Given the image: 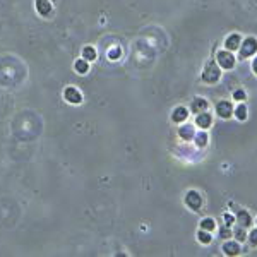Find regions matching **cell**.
Listing matches in <instances>:
<instances>
[{
	"mask_svg": "<svg viewBox=\"0 0 257 257\" xmlns=\"http://www.w3.org/2000/svg\"><path fill=\"white\" fill-rule=\"evenodd\" d=\"M53 11V5H51L50 0H36V12L41 17H48Z\"/></svg>",
	"mask_w": 257,
	"mask_h": 257,
	"instance_id": "10",
	"label": "cell"
},
{
	"mask_svg": "<svg viewBox=\"0 0 257 257\" xmlns=\"http://www.w3.org/2000/svg\"><path fill=\"white\" fill-rule=\"evenodd\" d=\"M64 100L67 103H70V105H81L83 103V94H81V91L77 87L69 86L64 91Z\"/></svg>",
	"mask_w": 257,
	"mask_h": 257,
	"instance_id": "5",
	"label": "cell"
},
{
	"mask_svg": "<svg viewBox=\"0 0 257 257\" xmlns=\"http://www.w3.org/2000/svg\"><path fill=\"white\" fill-rule=\"evenodd\" d=\"M187 117H188V110L185 106H177L173 110V113H171V120L175 123H184L187 120Z\"/></svg>",
	"mask_w": 257,
	"mask_h": 257,
	"instance_id": "12",
	"label": "cell"
},
{
	"mask_svg": "<svg viewBox=\"0 0 257 257\" xmlns=\"http://www.w3.org/2000/svg\"><path fill=\"white\" fill-rule=\"evenodd\" d=\"M214 228H216V223H214L213 218H204V220L201 221V230H206V232L213 233Z\"/></svg>",
	"mask_w": 257,
	"mask_h": 257,
	"instance_id": "20",
	"label": "cell"
},
{
	"mask_svg": "<svg viewBox=\"0 0 257 257\" xmlns=\"http://www.w3.org/2000/svg\"><path fill=\"white\" fill-rule=\"evenodd\" d=\"M235 220H237V224H240V226H243V228H250L252 226V216L249 214V211H245V209H240V211H237V216H235Z\"/></svg>",
	"mask_w": 257,
	"mask_h": 257,
	"instance_id": "8",
	"label": "cell"
},
{
	"mask_svg": "<svg viewBox=\"0 0 257 257\" xmlns=\"http://www.w3.org/2000/svg\"><path fill=\"white\" fill-rule=\"evenodd\" d=\"M232 237H235L237 242H245L247 240V232L243 226H240V224H237V228L232 232Z\"/></svg>",
	"mask_w": 257,
	"mask_h": 257,
	"instance_id": "18",
	"label": "cell"
},
{
	"mask_svg": "<svg viewBox=\"0 0 257 257\" xmlns=\"http://www.w3.org/2000/svg\"><path fill=\"white\" fill-rule=\"evenodd\" d=\"M203 81L206 84H216L218 81H220L221 77V70H220V66L216 64V60H211L206 64V67H204L203 70Z\"/></svg>",
	"mask_w": 257,
	"mask_h": 257,
	"instance_id": "1",
	"label": "cell"
},
{
	"mask_svg": "<svg viewBox=\"0 0 257 257\" xmlns=\"http://www.w3.org/2000/svg\"><path fill=\"white\" fill-rule=\"evenodd\" d=\"M252 70H254V74H256V76H257V57L252 60Z\"/></svg>",
	"mask_w": 257,
	"mask_h": 257,
	"instance_id": "27",
	"label": "cell"
},
{
	"mask_svg": "<svg viewBox=\"0 0 257 257\" xmlns=\"http://www.w3.org/2000/svg\"><path fill=\"white\" fill-rule=\"evenodd\" d=\"M220 237L221 239H232V230H230V226H226V228H221L220 230Z\"/></svg>",
	"mask_w": 257,
	"mask_h": 257,
	"instance_id": "25",
	"label": "cell"
},
{
	"mask_svg": "<svg viewBox=\"0 0 257 257\" xmlns=\"http://www.w3.org/2000/svg\"><path fill=\"white\" fill-rule=\"evenodd\" d=\"M256 224H257V220H256Z\"/></svg>",
	"mask_w": 257,
	"mask_h": 257,
	"instance_id": "28",
	"label": "cell"
},
{
	"mask_svg": "<svg viewBox=\"0 0 257 257\" xmlns=\"http://www.w3.org/2000/svg\"><path fill=\"white\" fill-rule=\"evenodd\" d=\"M216 115H220L221 119H230L233 115V105L230 102H218Z\"/></svg>",
	"mask_w": 257,
	"mask_h": 257,
	"instance_id": "6",
	"label": "cell"
},
{
	"mask_svg": "<svg viewBox=\"0 0 257 257\" xmlns=\"http://www.w3.org/2000/svg\"><path fill=\"white\" fill-rule=\"evenodd\" d=\"M74 70H76L77 74H87V70H89V62L84 60V58H79V60L74 64Z\"/></svg>",
	"mask_w": 257,
	"mask_h": 257,
	"instance_id": "16",
	"label": "cell"
},
{
	"mask_svg": "<svg viewBox=\"0 0 257 257\" xmlns=\"http://www.w3.org/2000/svg\"><path fill=\"white\" fill-rule=\"evenodd\" d=\"M223 252L226 256H239L242 252L240 242H237V240H226V242H223Z\"/></svg>",
	"mask_w": 257,
	"mask_h": 257,
	"instance_id": "9",
	"label": "cell"
},
{
	"mask_svg": "<svg viewBox=\"0 0 257 257\" xmlns=\"http://www.w3.org/2000/svg\"><path fill=\"white\" fill-rule=\"evenodd\" d=\"M207 141H209V137H207L206 131H199V132L194 134V142H196L197 148H206Z\"/></svg>",
	"mask_w": 257,
	"mask_h": 257,
	"instance_id": "15",
	"label": "cell"
},
{
	"mask_svg": "<svg viewBox=\"0 0 257 257\" xmlns=\"http://www.w3.org/2000/svg\"><path fill=\"white\" fill-rule=\"evenodd\" d=\"M223 220L226 221V224H224V226H232V224L235 223V218H233L232 214H224Z\"/></svg>",
	"mask_w": 257,
	"mask_h": 257,
	"instance_id": "26",
	"label": "cell"
},
{
	"mask_svg": "<svg viewBox=\"0 0 257 257\" xmlns=\"http://www.w3.org/2000/svg\"><path fill=\"white\" fill-rule=\"evenodd\" d=\"M233 117H235L237 120H240V122L247 120V106L243 105V103H239V106L233 108Z\"/></svg>",
	"mask_w": 257,
	"mask_h": 257,
	"instance_id": "17",
	"label": "cell"
},
{
	"mask_svg": "<svg viewBox=\"0 0 257 257\" xmlns=\"http://www.w3.org/2000/svg\"><path fill=\"white\" fill-rule=\"evenodd\" d=\"M120 55H122V50H120V47H115V48H112V50L108 51V58H110V60H119Z\"/></svg>",
	"mask_w": 257,
	"mask_h": 257,
	"instance_id": "22",
	"label": "cell"
},
{
	"mask_svg": "<svg viewBox=\"0 0 257 257\" xmlns=\"http://www.w3.org/2000/svg\"><path fill=\"white\" fill-rule=\"evenodd\" d=\"M245 98H247V94L243 89L233 91V100H235V102H245Z\"/></svg>",
	"mask_w": 257,
	"mask_h": 257,
	"instance_id": "23",
	"label": "cell"
},
{
	"mask_svg": "<svg viewBox=\"0 0 257 257\" xmlns=\"http://www.w3.org/2000/svg\"><path fill=\"white\" fill-rule=\"evenodd\" d=\"M235 55L232 53L230 50H220L216 53V64L221 67V69H224V70H230V69H233L235 67Z\"/></svg>",
	"mask_w": 257,
	"mask_h": 257,
	"instance_id": "2",
	"label": "cell"
},
{
	"mask_svg": "<svg viewBox=\"0 0 257 257\" xmlns=\"http://www.w3.org/2000/svg\"><path fill=\"white\" fill-rule=\"evenodd\" d=\"M240 58H249L254 53H257V40L254 36H249L240 43Z\"/></svg>",
	"mask_w": 257,
	"mask_h": 257,
	"instance_id": "3",
	"label": "cell"
},
{
	"mask_svg": "<svg viewBox=\"0 0 257 257\" xmlns=\"http://www.w3.org/2000/svg\"><path fill=\"white\" fill-rule=\"evenodd\" d=\"M197 239H199V242L204 243V245H209V243L213 242V235H211V232H206V230H199V232H197Z\"/></svg>",
	"mask_w": 257,
	"mask_h": 257,
	"instance_id": "19",
	"label": "cell"
},
{
	"mask_svg": "<svg viewBox=\"0 0 257 257\" xmlns=\"http://www.w3.org/2000/svg\"><path fill=\"white\" fill-rule=\"evenodd\" d=\"M83 58L87 62H93L96 58V50L93 47H84L83 48Z\"/></svg>",
	"mask_w": 257,
	"mask_h": 257,
	"instance_id": "21",
	"label": "cell"
},
{
	"mask_svg": "<svg viewBox=\"0 0 257 257\" xmlns=\"http://www.w3.org/2000/svg\"><path fill=\"white\" fill-rule=\"evenodd\" d=\"M247 240H249L252 247H257V228H254L250 233H247Z\"/></svg>",
	"mask_w": 257,
	"mask_h": 257,
	"instance_id": "24",
	"label": "cell"
},
{
	"mask_svg": "<svg viewBox=\"0 0 257 257\" xmlns=\"http://www.w3.org/2000/svg\"><path fill=\"white\" fill-rule=\"evenodd\" d=\"M196 125L199 129H209L213 125V115L207 112H201L196 115Z\"/></svg>",
	"mask_w": 257,
	"mask_h": 257,
	"instance_id": "7",
	"label": "cell"
},
{
	"mask_svg": "<svg viewBox=\"0 0 257 257\" xmlns=\"http://www.w3.org/2000/svg\"><path fill=\"white\" fill-rule=\"evenodd\" d=\"M207 106H209V103L204 98H194V102H192V105H190V110L194 115H197V113H201V112H206Z\"/></svg>",
	"mask_w": 257,
	"mask_h": 257,
	"instance_id": "13",
	"label": "cell"
},
{
	"mask_svg": "<svg viewBox=\"0 0 257 257\" xmlns=\"http://www.w3.org/2000/svg\"><path fill=\"white\" fill-rule=\"evenodd\" d=\"M194 134H196L194 125H182L180 129H178V136H180L184 141H192V139H194Z\"/></svg>",
	"mask_w": 257,
	"mask_h": 257,
	"instance_id": "14",
	"label": "cell"
},
{
	"mask_svg": "<svg viewBox=\"0 0 257 257\" xmlns=\"http://www.w3.org/2000/svg\"><path fill=\"white\" fill-rule=\"evenodd\" d=\"M185 206L192 211H199L203 207V197L197 190H188L185 194Z\"/></svg>",
	"mask_w": 257,
	"mask_h": 257,
	"instance_id": "4",
	"label": "cell"
},
{
	"mask_svg": "<svg viewBox=\"0 0 257 257\" xmlns=\"http://www.w3.org/2000/svg\"><path fill=\"white\" fill-rule=\"evenodd\" d=\"M240 43H242V38H240V34L239 33H232L228 38H226V40H224V48H226V50H230V51H235V50H239Z\"/></svg>",
	"mask_w": 257,
	"mask_h": 257,
	"instance_id": "11",
	"label": "cell"
}]
</instances>
